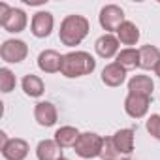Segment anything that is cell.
I'll list each match as a JSON object with an SVG mask.
<instances>
[{"label":"cell","instance_id":"11","mask_svg":"<svg viewBox=\"0 0 160 160\" xmlns=\"http://www.w3.org/2000/svg\"><path fill=\"white\" fill-rule=\"evenodd\" d=\"M124 79H126V70L117 62H111L102 70V81L108 87H119L124 83Z\"/></svg>","mask_w":160,"mask_h":160},{"label":"cell","instance_id":"25","mask_svg":"<svg viewBox=\"0 0 160 160\" xmlns=\"http://www.w3.org/2000/svg\"><path fill=\"white\" fill-rule=\"evenodd\" d=\"M154 72H156V75H158V77H160V62H158V64H156V68H154Z\"/></svg>","mask_w":160,"mask_h":160},{"label":"cell","instance_id":"6","mask_svg":"<svg viewBox=\"0 0 160 160\" xmlns=\"http://www.w3.org/2000/svg\"><path fill=\"white\" fill-rule=\"evenodd\" d=\"M28 55V47L23 40H6L0 47V57L6 62H23Z\"/></svg>","mask_w":160,"mask_h":160},{"label":"cell","instance_id":"1","mask_svg":"<svg viewBox=\"0 0 160 160\" xmlns=\"http://www.w3.org/2000/svg\"><path fill=\"white\" fill-rule=\"evenodd\" d=\"M89 30H91V25H89L87 17H83V15H68L60 23L58 38H60V42L64 45L73 47V45H79L87 38Z\"/></svg>","mask_w":160,"mask_h":160},{"label":"cell","instance_id":"24","mask_svg":"<svg viewBox=\"0 0 160 160\" xmlns=\"http://www.w3.org/2000/svg\"><path fill=\"white\" fill-rule=\"evenodd\" d=\"M147 132H149L152 138L160 139V115H158V113H154V115H151V117L147 119Z\"/></svg>","mask_w":160,"mask_h":160},{"label":"cell","instance_id":"22","mask_svg":"<svg viewBox=\"0 0 160 160\" xmlns=\"http://www.w3.org/2000/svg\"><path fill=\"white\" fill-rule=\"evenodd\" d=\"M0 89H2V92H12L15 89V75L8 68L0 70Z\"/></svg>","mask_w":160,"mask_h":160},{"label":"cell","instance_id":"15","mask_svg":"<svg viewBox=\"0 0 160 160\" xmlns=\"http://www.w3.org/2000/svg\"><path fill=\"white\" fill-rule=\"evenodd\" d=\"M111 138L121 154H130L134 151V130L132 128H122V130L115 132Z\"/></svg>","mask_w":160,"mask_h":160},{"label":"cell","instance_id":"14","mask_svg":"<svg viewBox=\"0 0 160 160\" xmlns=\"http://www.w3.org/2000/svg\"><path fill=\"white\" fill-rule=\"evenodd\" d=\"M152 89H154V83L149 75H134L130 81H128V91L134 92V94H143V96H149L152 98Z\"/></svg>","mask_w":160,"mask_h":160},{"label":"cell","instance_id":"10","mask_svg":"<svg viewBox=\"0 0 160 160\" xmlns=\"http://www.w3.org/2000/svg\"><path fill=\"white\" fill-rule=\"evenodd\" d=\"M32 34L36 38H47L53 30V15L49 12H38L34 17H32Z\"/></svg>","mask_w":160,"mask_h":160},{"label":"cell","instance_id":"5","mask_svg":"<svg viewBox=\"0 0 160 160\" xmlns=\"http://www.w3.org/2000/svg\"><path fill=\"white\" fill-rule=\"evenodd\" d=\"M98 19H100V25H102L104 30H108V32L115 30L117 32L121 28V25L124 23V12L115 4H108L100 10Z\"/></svg>","mask_w":160,"mask_h":160},{"label":"cell","instance_id":"21","mask_svg":"<svg viewBox=\"0 0 160 160\" xmlns=\"http://www.w3.org/2000/svg\"><path fill=\"white\" fill-rule=\"evenodd\" d=\"M117 64H121L126 72L138 68V66H139V49L126 47V49L119 51V55H117Z\"/></svg>","mask_w":160,"mask_h":160},{"label":"cell","instance_id":"26","mask_svg":"<svg viewBox=\"0 0 160 160\" xmlns=\"http://www.w3.org/2000/svg\"><path fill=\"white\" fill-rule=\"evenodd\" d=\"M60 160H70V158H64V156H62V158H60Z\"/></svg>","mask_w":160,"mask_h":160},{"label":"cell","instance_id":"17","mask_svg":"<svg viewBox=\"0 0 160 160\" xmlns=\"http://www.w3.org/2000/svg\"><path fill=\"white\" fill-rule=\"evenodd\" d=\"M160 62V49L156 45H143L139 49V68L154 70Z\"/></svg>","mask_w":160,"mask_h":160},{"label":"cell","instance_id":"8","mask_svg":"<svg viewBox=\"0 0 160 160\" xmlns=\"http://www.w3.org/2000/svg\"><path fill=\"white\" fill-rule=\"evenodd\" d=\"M28 154V143L21 138L8 139L2 145V156L6 160H25Z\"/></svg>","mask_w":160,"mask_h":160},{"label":"cell","instance_id":"19","mask_svg":"<svg viewBox=\"0 0 160 160\" xmlns=\"http://www.w3.org/2000/svg\"><path fill=\"white\" fill-rule=\"evenodd\" d=\"M117 40L124 45H136V42L139 40V28L134 23L124 21L121 25V28L117 30Z\"/></svg>","mask_w":160,"mask_h":160},{"label":"cell","instance_id":"27","mask_svg":"<svg viewBox=\"0 0 160 160\" xmlns=\"http://www.w3.org/2000/svg\"><path fill=\"white\" fill-rule=\"evenodd\" d=\"M121 160H130V158H121Z\"/></svg>","mask_w":160,"mask_h":160},{"label":"cell","instance_id":"2","mask_svg":"<svg viewBox=\"0 0 160 160\" xmlns=\"http://www.w3.org/2000/svg\"><path fill=\"white\" fill-rule=\"evenodd\" d=\"M96 68V60L85 53V51H72L68 55H62V66L60 73L64 77H81L92 73Z\"/></svg>","mask_w":160,"mask_h":160},{"label":"cell","instance_id":"18","mask_svg":"<svg viewBox=\"0 0 160 160\" xmlns=\"http://www.w3.org/2000/svg\"><path fill=\"white\" fill-rule=\"evenodd\" d=\"M79 136H81V134L77 132V128H73V126H60V128L55 132V141L58 143L60 149H64V147H73V145L77 143Z\"/></svg>","mask_w":160,"mask_h":160},{"label":"cell","instance_id":"12","mask_svg":"<svg viewBox=\"0 0 160 160\" xmlns=\"http://www.w3.org/2000/svg\"><path fill=\"white\" fill-rule=\"evenodd\" d=\"M94 49L102 58H111V57L119 55V40L111 34H104L96 40Z\"/></svg>","mask_w":160,"mask_h":160},{"label":"cell","instance_id":"7","mask_svg":"<svg viewBox=\"0 0 160 160\" xmlns=\"http://www.w3.org/2000/svg\"><path fill=\"white\" fill-rule=\"evenodd\" d=\"M151 100H152V98H149V96L128 92V96H126V100H124V111H126L132 119H141V117L147 115L149 106H151Z\"/></svg>","mask_w":160,"mask_h":160},{"label":"cell","instance_id":"9","mask_svg":"<svg viewBox=\"0 0 160 160\" xmlns=\"http://www.w3.org/2000/svg\"><path fill=\"white\" fill-rule=\"evenodd\" d=\"M38 66L42 72L45 73H55V72H60V66H62V55L57 53L55 49H45L40 53L38 57Z\"/></svg>","mask_w":160,"mask_h":160},{"label":"cell","instance_id":"13","mask_svg":"<svg viewBox=\"0 0 160 160\" xmlns=\"http://www.w3.org/2000/svg\"><path fill=\"white\" fill-rule=\"evenodd\" d=\"M34 117L40 126H53L57 122V108L51 102H40L34 108Z\"/></svg>","mask_w":160,"mask_h":160},{"label":"cell","instance_id":"16","mask_svg":"<svg viewBox=\"0 0 160 160\" xmlns=\"http://www.w3.org/2000/svg\"><path fill=\"white\" fill-rule=\"evenodd\" d=\"M38 160H60L62 158V151L58 147V143L55 139H43L38 143L36 149Z\"/></svg>","mask_w":160,"mask_h":160},{"label":"cell","instance_id":"3","mask_svg":"<svg viewBox=\"0 0 160 160\" xmlns=\"http://www.w3.org/2000/svg\"><path fill=\"white\" fill-rule=\"evenodd\" d=\"M102 147H104V138L98 136V134H94V132H85V134H81V136H79V139H77V143L73 145L77 156H81V158H85V160L100 156Z\"/></svg>","mask_w":160,"mask_h":160},{"label":"cell","instance_id":"23","mask_svg":"<svg viewBox=\"0 0 160 160\" xmlns=\"http://www.w3.org/2000/svg\"><path fill=\"white\" fill-rule=\"evenodd\" d=\"M100 156H102V160H119L121 152H119V149L115 147L113 138H104V147H102Z\"/></svg>","mask_w":160,"mask_h":160},{"label":"cell","instance_id":"20","mask_svg":"<svg viewBox=\"0 0 160 160\" xmlns=\"http://www.w3.org/2000/svg\"><path fill=\"white\" fill-rule=\"evenodd\" d=\"M23 91H25L27 96H30V98H38V96L43 94L45 87H43V81H42L38 75H34V73H27V75L23 77Z\"/></svg>","mask_w":160,"mask_h":160},{"label":"cell","instance_id":"4","mask_svg":"<svg viewBox=\"0 0 160 160\" xmlns=\"http://www.w3.org/2000/svg\"><path fill=\"white\" fill-rule=\"evenodd\" d=\"M0 25L8 32H23L27 27V13L19 8H10L0 2Z\"/></svg>","mask_w":160,"mask_h":160}]
</instances>
